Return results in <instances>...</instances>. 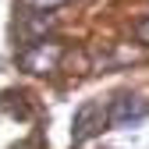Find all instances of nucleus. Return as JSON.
Here are the masks:
<instances>
[{
  "mask_svg": "<svg viewBox=\"0 0 149 149\" xmlns=\"http://www.w3.org/2000/svg\"><path fill=\"white\" fill-rule=\"evenodd\" d=\"M146 114H149V107L139 96H117L114 103H110V110H107V121L121 128V124H139Z\"/></svg>",
  "mask_w": 149,
  "mask_h": 149,
  "instance_id": "obj_1",
  "label": "nucleus"
}]
</instances>
